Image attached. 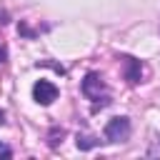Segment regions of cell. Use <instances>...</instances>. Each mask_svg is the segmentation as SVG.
<instances>
[{"mask_svg":"<svg viewBox=\"0 0 160 160\" xmlns=\"http://www.w3.org/2000/svg\"><path fill=\"white\" fill-rule=\"evenodd\" d=\"M128 135H130V120L128 118H112V120H108V125H105V140L108 142L128 140Z\"/></svg>","mask_w":160,"mask_h":160,"instance_id":"1","label":"cell"},{"mask_svg":"<svg viewBox=\"0 0 160 160\" xmlns=\"http://www.w3.org/2000/svg\"><path fill=\"white\" fill-rule=\"evenodd\" d=\"M32 98H35V102H40V105H50L52 100H58V88H55L50 80H38V82L32 85Z\"/></svg>","mask_w":160,"mask_h":160,"instance_id":"2","label":"cell"},{"mask_svg":"<svg viewBox=\"0 0 160 160\" xmlns=\"http://www.w3.org/2000/svg\"><path fill=\"white\" fill-rule=\"evenodd\" d=\"M100 90H105L100 75H95V72L85 75V80H82V92H85L88 98H92V100H100Z\"/></svg>","mask_w":160,"mask_h":160,"instance_id":"3","label":"cell"},{"mask_svg":"<svg viewBox=\"0 0 160 160\" xmlns=\"http://www.w3.org/2000/svg\"><path fill=\"white\" fill-rule=\"evenodd\" d=\"M125 78H128V82H132V85H138V82L142 80V65H140V60L125 58Z\"/></svg>","mask_w":160,"mask_h":160,"instance_id":"4","label":"cell"},{"mask_svg":"<svg viewBox=\"0 0 160 160\" xmlns=\"http://www.w3.org/2000/svg\"><path fill=\"white\" fill-rule=\"evenodd\" d=\"M75 142H78V148H80V150H92L100 140H98L95 135H88V132H82V135H80V132H78V140H75Z\"/></svg>","mask_w":160,"mask_h":160,"instance_id":"5","label":"cell"},{"mask_svg":"<svg viewBox=\"0 0 160 160\" xmlns=\"http://www.w3.org/2000/svg\"><path fill=\"white\" fill-rule=\"evenodd\" d=\"M62 138H65V130L62 128H55L50 132V148H58V142H62Z\"/></svg>","mask_w":160,"mask_h":160,"instance_id":"6","label":"cell"},{"mask_svg":"<svg viewBox=\"0 0 160 160\" xmlns=\"http://www.w3.org/2000/svg\"><path fill=\"white\" fill-rule=\"evenodd\" d=\"M0 155H5V158H10V155H12V152H10V150H8V148H2V145H0Z\"/></svg>","mask_w":160,"mask_h":160,"instance_id":"7","label":"cell"},{"mask_svg":"<svg viewBox=\"0 0 160 160\" xmlns=\"http://www.w3.org/2000/svg\"><path fill=\"white\" fill-rule=\"evenodd\" d=\"M2 60H5V50L0 48V62H2Z\"/></svg>","mask_w":160,"mask_h":160,"instance_id":"8","label":"cell"},{"mask_svg":"<svg viewBox=\"0 0 160 160\" xmlns=\"http://www.w3.org/2000/svg\"><path fill=\"white\" fill-rule=\"evenodd\" d=\"M152 152H160V138H158V148H155V150H152Z\"/></svg>","mask_w":160,"mask_h":160,"instance_id":"9","label":"cell"},{"mask_svg":"<svg viewBox=\"0 0 160 160\" xmlns=\"http://www.w3.org/2000/svg\"><path fill=\"white\" fill-rule=\"evenodd\" d=\"M2 118H5V112H2V110H0V122H5V120H2Z\"/></svg>","mask_w":160,"mask_h":160,"instance_id":"10","label":"cell"}]
</instances>
